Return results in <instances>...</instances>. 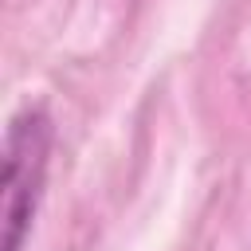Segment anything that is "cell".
<instances>
[{
  "label": "cell",
  "mask_w": 251,
  "mask_h": 251,
  "mask_svg": "<svg viewBox=\"0 0 251 251\" xmlns=\"http://www.w3.org/2000/svg\"><path fill=\"white\" fill-rule=\"evenodd\" d=\"M55 126L43 106H24L8 118L0 157V251H24L51 161Z\"/></svg>",
  "instance_id": "cell-1"
}]
</instances>
